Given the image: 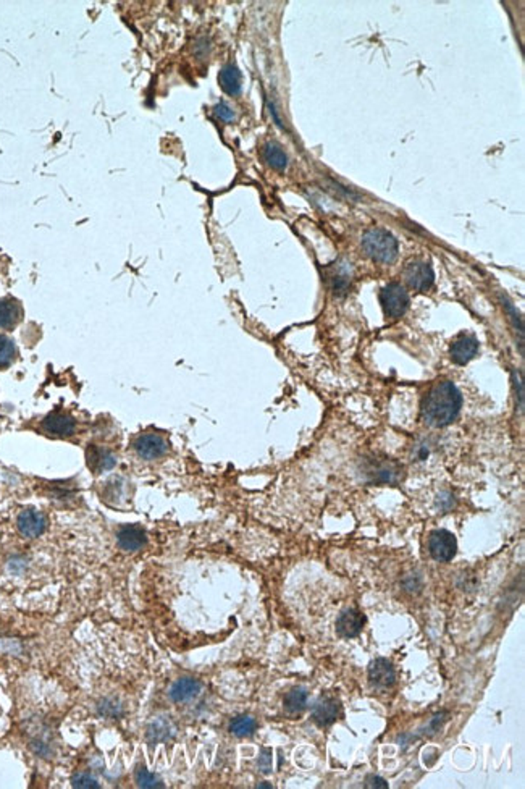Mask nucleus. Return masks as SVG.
<instances>
[{
	"instance_id": "39448f33",
	"label": "nucleus",
	"mask_w": 525,
	"mask_h": 789,
	"mask_svg": "<svg viewBox=\"0 0 525 789\" xmlns=\"http://www.w3.org/2000/svg\"><path fill=\"white\" fill-rule=\"evenodd\" d=\"M456 537L446 529L433 531L428 537V552L437 562H451L456 557Z\"/></svg>"
},
{
	"instance_id": "ddd939ff",
	"label": "nucleus",
	"mask_w": 525,
	"mask_h": 789,
	"mask_svg": "<svg viewBox=\"0 0 525 789\" xmlns=\"http://www.w3.org/2000/svg\"><path fill=\"white\" fill-rule=\"evenodd\" d=\"M366 618L359 610L350 609L345 610L336 620V632L343 637H356L361 634Z\"/></svg>"
},
{
	"instance_id": "1a4fd4ad",
	"label": "nucleus",
	"mask_w": 525,
	"mask_h": 789,
	"mask_svg": "<svg viewBox=\"0 0 525 789\" xmlns=\"http://www.w3.org/2000/svg\"><path fill=\"white\" fill-rule=\"evenodd\" d=\"M42 429L51 435L68 437L77 429V420H74L73 416L63 411H53L42 420Z\"/></svg>"
},
{
	"instance_id": "aec40b11",
	"label": "nucleus",
	"mask_w": 525,
	"mask_h": 789,
	"mask_svg": "<svg viewBox=\"0 0 525 789\" xmlns=\"http://www.w3.org/2000/svg\"><path fill=\"white\" fill-rule=\"evenodd\" d=\"M265 162L275 170H285L288 167V156L277 142H267L264 147Z\"/></svg>"
},
{
	"instance_id": "423d86ee",
	"label": "nucleus",
	"mask_w": 525,
	"mask_h": 789,
	"mask_svg": "<svg viewBox=\"0 0 525 789\" xmlns=\"http://www.w3.org/2000/svg\"><path fill=\"white\" fill-rule=\"evenodd\" d=\"M403 275L407 285L417 291L430 290L433 281H435V274H433L432 265L424 263V260H412V263L404 267Z\"/></svg>"
},
{
	"instance_id": "f8f14e48",
	"label": "nucleus",
	"mask_w": 525,
	"mask_h": 789,
	"mask_svg": "<svg viewBox=\"0 0 525 789\" xmlns=\"http://www.w3.org/2000/svg\"><path fill=\"white\" fill-rule=\"evenodd\" d=\"M117 538H119V545L121 550L130 553L141 550V548L147 543L146 531H144L141 526H136V524L121 527L119 534H117Z\"/></svg>"
},
{
	"instance_id": "0eeeda50",
	"label": "nucleus",
	"mask_w": 525,
	"mask_h": 789,
	"mask_svg": "<svg viewBox=\"0 0 525 789\" xmlns=\"http://www.w3.org/2000/svg\"><path fill=\"white\" fill-rule=\"evenodd\" d=\"M135 450L144 460H155L168 451V442L162 435L142 434L135 442Z\"/></svg>"
},
{
	"instance_id": "412c9836",
	"label": "nucleus",
	"mask_w": 525,
	"mask_h": 789,
	"mask_svg": "<svg viewBox=\"0 0 525 789\" xmlns=\"http://www.w3.org/2000/svg\"><path fill=\"white\" fill-rule=\"evenodd\" d=\"M17 356L18 350L15 341L7 335H0V371L8 369L17 361Z\"/></svg>"
},
{
	"instance_id": "2f4dec72",
	"label": "nucleus",
	"mask_w": 525,
	"mask_h": 789,
	"mask_svg": "<svg viewBox=\"0 0 525 789\" xmlns=\"http://www.w3.org/2000/svg\"><path fill=\"white\" fill-rule=\"evenodd\" d=\"M453 505H454V500H453L451 493L444 492V493L440 495V497H438V506H440L441 510H449Z\"/></svg>"
},
{
	"instance_id": "393cba45",
	"label": "nucleus",
	"mask_w": 525,
	"mask_h": 789,
	"mask_svg": "<svg viewBox=\"0 0 525 789\" xmlns=\"http://www.w3.org/2000/svg\"><path fill=\"white\" fill-rule=\"evenodd\" d=\"M136 781L141 788H162V781L157 776L149 773L144 767H139L136 770Z\"/></svg>"
},
{
	"instance_id": "c85d7f7f",
	"label": "nucleus",
	"mask_w": 525,
	"mask_h": 789,
	"mask_svg": "<svg viewBox=\"0 0 525 789\" xmlns=\"http://www.w3.org/2000/svg\"><path fill=\"white\" fill-rule=\"evenodd\" d=\"M215 115L223 121L234 120V112L232 110L230 105H227L225 102H220V104L215 105Z\"/></svg>"
},
{
	"instance_id": "bb28decb",
	"label": "nucleus",
	"mask_w": 525,
	"mask_h": 789,
	"mask_svg": "<svg viewBox=\"0 0 525 789\" xmlns=\"http://www.w3.org/2000/svg\"><path fill=\"white\" fill-rule=\"evenodd\" d=\"M512 385H514V392H516V403H517V408L524 411V399H525V392H524V380L521 377V372L517 371H512Z\"/></svg>"
},
{
	"instance_id": "c756f323",
	"label": "nucleus",
	"mask_w": 525,
	"mask_h": 789,
	"mask_svg": "<svg viewBox=\"0 0 525 789\" xmlns=\"http://www.w3.org/2000/svg\"><path fill=\"white\" fill-rule=\"evenodd\" d=\"M366 788H377V789H387L388 788V783L383 780V778L380 776H375V775H368L366 778Z\"/></svg>"
},
{
	"instance_id": "f3484780",
	"label": "nucleus",
	"mask_w": 525,
	"mask_h": 789,
	"mask_svg": "<svg viewBox=\"0 0 525 789\" xmlns=\"http://www.w3.org/2000/svg\"><path fill=\"white\" fill-rule=\"evenodd\" d=\"M201 692V682L192 678H181L173 682L170 689V699L173 702H187L192 701Z\"/></svg>"
},
{
	"instance_id": "b1692460",
	"label": "nucleus",
	"mask_w": 525,
	"mask_h": 789,
	"mask_svg": "<svg viewBox=\"0 0 525 789\" xmlns=\"http://www.w3.org/2000/svg\"><path fill=\"white\" fill-rule=\"evenodd\" d=\"M171 734H173V728L167 720H157L149 727L147 738L152 743H162V741H167Z\"/></svg>"
},
{
	"instance_id": "7c9ffc66",
	"label": "nucleus",
	"mask_w": 525,
	"mask_h": 789,
	"mask_svg": "<svg viewBox=\"0 0 525 789\" xmlns=\"http://www.w3.org/2000/svg\"><path fill=\"white\" fill-rule=\"evenodd\" d=\"M259 767L262 773H270L272 771V757H270V750H262V755H260V760H259Z\"/></svg>"
},
{
	"instance_id": "a878e982",
	"label": "nucleus",
	"mask_w": 525,
	"mask_h": 789,
	"mask_svg": "<svg viewBox=\"0 0 525 789\" xmlns=\"http://www.w3.org/2000/svg\"><path fill=\"white\" fill-rule=\"evenodd\" d=\"M501 300H503V307H505L506 314L509 316V319H511V322H512V325H514V329H516L517 332L521 333V338H522V337H524V324H522L521 316H519L517 309L514 307V306H512V303H509V301L506 300V298H501Z\"/></svg>"
},
{
	"instance_id": "cd10ccee",
	"label": "nucleus",
	"mask_w": 525,
	"mask_h": 789,
	"mask_svg": "<svg viewBox=\"0 0 525 789\" xmlns=\"http://www.w3.org/2000/svg\"><path fill=\"white\" fill-rule=\"evenodd\" d=\"M72 783L74 788H94V789L99 788L98 780L91 775H86V773H78V775H74Z\"/></svg>"
},
{
	"instance_id": "5701e85b",
	"label": "nucleus",
	"mask_w": 525,
	"mask_h": 789,
	"mask_svg": "<svg viewBox=\"0 0 525 789\" xmlns=\"http://www.w3.org/2000/svg\"><path fill=\"white\" fill-rule=\"evenodd\" d=\"M257 728V723L253 717L249 715H241L237 717L230 724V731H232L234 736H238V738H248V736L253 734Z\"/></svg>"
},
{
	"instance_id": "4468645a",
	"label": "nucleus",
	"mask_w": 525,
	"mask_h": 789,
	"mask_svg": "<svg viewBox=\"0 0 525 789\" xmlns=\"http://www.w3.org/2000/svg\"><path fill=\"white\" fill-rule=\"evenodd\" d=\"M341 707L340 702L335 697H322L317 703H315L312 710V718L319 727H328L333 722H336L340 717Z\"/></svg>"
},
{
	"instance_id": "9b49d317",
	"label": "nucleus",
	"mask_w": 525,
	"mask_h": 789,
	"mask_svg": "<svg viewBox=\"0 0 525 789\" xmlns=\"http://www.w3.org/2000/svg\"><path fill=\"white\" fill-rule=\"evenodd\" d=\"M368 679H371L372 686L380 687V689L391 687L396 681V671L393 665L387 658L373 660L371 666H368Z\"/></svg>"
},
{
	"instance_id": "a211bd4d",
	"label": "nucleus",
	"mask_w": 525,
	"mask_h": 789,
	"mask_svg": "<svg viewBox=\"0 0 525 789\" xmlns=\"http://www.w3.org/2000/svg\"><path fill=\"white\" fill-rule=\"evenodd\" d=\"M351 280H352L351 264L336 265V267L331 269L328 275L331 291H333L336 296H343L347 290H350Z\"/></svg>"
},
{
	"instance_id": "6ab92c4d",
	"label": "nucleus",
	"mask_w": 525,
	"mask_h": 789,
	"mask_svg": "<svg viewBox=\"0 0 525 789\" xmlns=\"http://www.w3.org/2000/svg\"><path fill=\"white\" fill-rule=\"evenodd\" d=\"M218 83L225 93L237 95L241 91V72L234 65H225L218 74Z\"/></svg>"
},
{
	"instance_id": "2eb2a0df",
	"label": "nucleus",
	"mask_w": 525,
	"mask_h": 789,
	"mask_svg": "<svg viewBox=\"0 0 525 789\" xmlns=\"http://www.w3.org/2000/svg\"><path fill=\"white\" fill-rule=\"evenodd\" d=\"M23 319V306L12 296L0 300V329L12 330Z\"/></svg>"
},
{
	"instance_id": "f03ea898",
	"label": "nucleus",
	"mask_w": 525,
	"mask_h": 789,
	"mask_svg": "<svg viewBox=\"0 0 525 789\" xmlns=\"http://www.w3.org/2000/svg\"><path fill=\"white\" fill-rule=\"evenodd\" d=\"M362 249L367 258L378 264H393L398 259L399 244L393 234L383 228H371L362 234Z\"/></svg>"
},
{
	"instance_id": "6e6552de",
	"label": "nucleus",
	"mask_w": 525,
	"mask_h": 789,
	"mask_svg": "<svg viewBox=\"0 0 525 789\" xmlns=\"http://www.w3.org/2000/svg\"><path fill=\"white\" fill-rule=\"evenodd\" d=\"M477 353H479V340H477L474 335H467V333H460L459 337L453 341L451 350H449L451 359L459 366H465L467 362L472 361Z\"/></svg>"
},
{
	"instance_id": "4be33fe9",
	"label": "nucleus",
	"mask_w": 525,
	"mask_h": 789,
	"mask_svg": "<svg viewBox=\"0 0 525 789\" xmlns=\"http://www.w3.org/2000/svg\"><path fill=\"white\" fill-rule=\"evenodd\" d=\"M285 708L289 713H299L303 712L305 705H307V691L304 687H294L285 696Z\"/></svg>"
},
{
	"instance_id": "f257e3e1",
	"label": "nucleus",
	"mask_w": 525,
	"mask_h": 789,
	"mask_svg": "<svg viewBox=\"0 0 525 789\" xmlns=\"http://www.w3.org/2000/svg\"><path fill=\"white\" fill-rule=\"evenodd\" d=\"M463 408V393L453 382L443 380L433 385L422 402V419L435 429L446 427L458 419Z\"/></svg>"
},
{
	"instance_id": "7ed1b4c3",
	"label": "nucleus",
	"mask_w": 525,
	"mask_h": 789,
	"mask_svg": "<svg viewBox=\"0 0 525 789\" xmlns=\"http://www.w3.org/2000/svg\"><path fill=\"white\" fill-rule=\"evenodd\" d=\"M403 466L390 458H371L364 463L362 472L372 484H398L403 479Z\"/></svg>"
},
{
	"instance_id": "9d476101",
	"label": "nucleus",
	"mask_w": 525,
	"mask_h": 789,
	"mask_svg": "<svg viewBox=\"0 0 525 789\" xmlns=\"http://www.w3.org/2000/svg\"><path fill=\"white\" fill-rule=\"evenodd\" d=\"M17 524H18V531L21 532V534H23L25 537L34 538V537H39L42 532L46 531L47 519H46L44 515L39 513V511L25 510L20 513Z\"/></svg>"
},
{
	"instance_id": "20e7f679",
	"label": "nucleus",
	"mask_w": 525,
	"mask_h": 789,
	"mask_svg": "<svg viewBox=\"0 0 525 789\" xmlns=\"http://www.w3.org/2000/svg\"><path fill=\"white\" fill-rule=\"evenodd\" d=\"M380 305L383 307L385 316L390 319H399L404 316L409 307V295L406 288L399 284H388L380 291Z\"/></svg>"
},
{
	"instance_id": "dca6fc26",
	"label": "nucleus",
	"mask_w": 525,
	"mask_h": 789,
	"mask_svg": "<svg viewBox=\"0 0 525 789\" xmlns=\"http://www.w3.org/2000/svg\"><path fill=\"white\" fill-rule=\"evenodd\" d=\"M86 461H88L91 471L95 474L110 471L117 465L115 456L109 450L99 449V446H89L86 451Z\"/></svg>"
}]
</instances>
